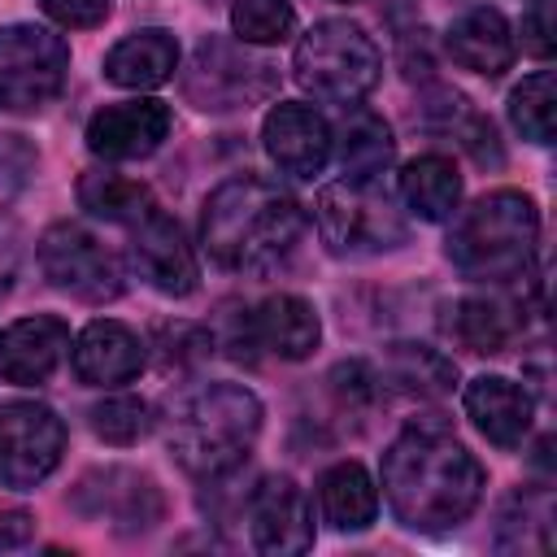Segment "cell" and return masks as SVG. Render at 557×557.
Segmentation results:
<instances>
[{
	"instance_id": "obj_28",
	"label": "cell",
	"mask_w": 557,
	"mask_h": 557,
	"mask_svg": "<svg viewBox=\"0 0 557 557\" xmlns=\"http://www.w3.org/2000/svg\"><path fill=\"white\" fill-rule=\"evenodd\" d=\"M78 205L91 213V218H104V222H122L131 226L148 205V187L126 178V174H113V170H87L78 178Z\"/></svg>"
},
{
	"instance_id": "obj_37",
	"label": "cell",
	"mask_w": 557,
	"mask_h": 557,
	"mask_svg": "<svg viewBox=\"0 0 557 557\" xmlns=\"http://www.w3.org/2000/svg\"><path fill=\"white\" fill-rule=\"evenodd\" d=\"M335 4H352V0H335Z\"/></svg>"
},
{
	"instance_id": "obj_14",
	"label": "cell",
	"mask_w": 557,
	"mask_h": 557,
	"mask_svg": "<svg viewBox=\"0 0 557 557\" xmlns=\"http://www.w3.org/2000/svg\"><path fill=\"white\" fill-rule=\"evenodd\" d=\"M174 126V113L165 100H117L91 113L87 122V148L104 161H139L165 144Z\"/></svg>"
},
{
	"instance_id": "obj_32",
	"label": "cell",
	"mask_w": 557,
	"mask_h": 557,
	"mask_svg": "<svg viewBox=\"0 0 557 557\" xmlns=\"http://www.w3.org/2000/svg\"><path fill=\"white\" fill-rule=\"evenodd\" d=\"M39 165V152L30 148L26 135L0 131V187H22Z\"/></svg>"
},
{
	"instance_id": "obj_24",
	"label": "cell",
	"mask_w": 557,
	"mask_h": 557,
	"mask_svg": "<svg viewBox=\"0 0 557 557\" xmlns=\"http://www.w3.org/2000/svg\"><path fill=\"white\" fill-rule=\"evenodd\" d=\"M318 509L335 531H366L379 518V487L361 461H335L318 479Z\"/></svg>"
},
{
	"instance_id": "obj_5",
	"label": "cell",
	"mask_w": 557,
	"mask_h": 557,
	"mask_svg": "<svg viewBox=\"0 0 557 557\" xmlns=\"http://www.w3.org/2000/svg\"><path fill=\"white\" fill-rule=\"evenodd\" d=\"M313 222L335 257H379L409 239L400 196L383 183V174L326 183L313 200Z\"/></svg>"
},
{
	"instance_id": "obj_23",
	"label": "cell",
	"mask_w": 557,
	"mask_h": 557,
	"mask_svg": "<svg viewBox=\"0 0 557 557\" xmlns=\"http://www.w3.org/2000/svg\"><path fill=\"white\" fill-rule=\"evenodd\" d=\"M396 196L409 213H418L422 222H444L457 213L461 205V174L453 165V157L444 152H422L400 170Z\"/></svg>"
},
{
	"instance_id": "obj_36",
	"label": "cell",
	"mask_w": 557,
	"mask_h": 557,
	"mask_svg": "<svg viewBox=\"0 0 557 557\" xmlns=\"http://www.w3.org/2000/svg\"><path fill=\"white\" fill-rule=\"evenodd\" d=\"M30 535H35V518L30 513H22V509H4L0 513V553H13L22 544H30Z\"/></svg>"
},
{
	"instance_id": "obj_18",
	"label": "cell",
	"mask_w": 557,
	"mask_h": 557,
	"mask_svg": "<svg viewBox=\"0 0 557 557\" xmlns=\"http://www.w3.org/2000/svg\"><path fill=\"white\" fill-rule=\"evenodd\" d=\"M248 318V339L252 348L278 357V361H305L318 339H322V318L318 309L305 300V296H292V292H278V296H265L257 309L244 313Z\"/></svg>"
},
{
	"instance_id": "obj_27",
	"label": "cell",
	"mask_w": 557,
	"mask_h": 557,
	"mask_svg": "<svg viewBox=\"0 0 557 557\" xmlns=\"http://www.w3.org/2000/svg\"><path fill=\"white\" fill-rule=\"evenodd\" d=\"M500 553H548L553 548V492L548 487H518L496 522Z\"/></svg>"
},
{
	"instance_id": "obj_17",
	"label": "cell",
	"mask_w": 557,
	"mask_h": 557,
	"mask_svg": "<svg viewBox=\"0 0 557 557\" xmlns=\"http://www.w3.org/2000/svg\"><path fill=\"white\" fill-rule=\"evenodd\" d=\"M70 352V326L57 313H30L0 326V379L13 387L48 383Z\"/></svg>"
},
{
	"instance_id": "obj_33",
	"label": "cell",
	"mask_w": 557,
	"mask_h": 557,
	"mask_svg": "<svg viewBox=\"0 0 557 557\" xmlns=\"http://www.w3.org/2000/svg\"><path fill=\"white\" fill-rule=\"evenodd\" d=\"M39 9L65 30H91L109 17L113 0H39Z\"/></svg>"
},
{
	"instance_id": "obj_8",
	"label": "cell",
	"mask_w": 557,
	"mask_h": 557,
	"mask_svg": "<svg viewBox=\"0 0 557 557\" xmlns=\"http://www.w3.org/2000/svg\"><path fill=\"white\" fill-rule=\"evenodd\" d=\"M39 270L57 292L87 305H109L126 292L122 257L83 222H57L39 235Z\"/></svg>"
},
{
	"instance_id": "obj_4",
	"label": "cell",
	"mask_w": 557,
	"mask_h": 557,
	"mask_svg": "<svg viewBox=\"0 0 557 557\" xmlns=\"http://www.w3.org/2000/svg\"><path fill=\"white\" fill-rule=\"evenodd\" d=\"M535 248H540V209L527 191L513 187L487 191L470 209H461L444 244L457 274L474 283L527 278Z\"/></svg>"
},
{
	"instance_id": "obj_3",
	"label": "cell",
	"mask_w": 557,
	"mask_h": 557,
	"mask_svg": "<svg viewBox=\"0 0 557 557\" xmlns=\"http://www.w3.org/2000/svg\"><path fill=\"white\" fill-rule=\"evenodd\" d=\"M261 400L244 383H200L165 413L170 457L200 483L231 479L261 435Z\"/></svg>"
},
{
	"instance_id": "obj_26",
	"label": "cell",
	"mask_w": 557,
	"mask_h": 557,
	"mask_svg": "<svg viewBox=\"0 0 557 557\" xmlns=\"http://www.w3.org/2000/svg\"><path fill=\"white\" fill-rule=\"evenodd\" d=\"M527 313L522 305L505 300V296H466L453 313V335L470 348V352H505L513 344V335L522 331Z\"/></svg>"
},
{
	"instance_id": "obj_1",
	"label": "cell",
	"mask_w": 557,
	"mask_h": 557,
	"mask_svg": "<svg viewBox=\"0 0 557 557\" xmlns=\"http://www.w3.org/2000/svg\"><path fill=\"white\" fill-rule=\"evenodd\" d=\"M479 457L444 422H409L383 453V496L400 527L440 535L461 527L483 496Z\"/></svg>"
},
{
	"instance_id": "obj_12",
	"label": "cell",
	"mask_w": 557,
	"mask_h": 557,
	"mask_svg": "<svg viewBox=\"0 0 557 557\" xmlns=\"http://www.w3.org/2000/svg\"><path fill=\"white\" fill-rule=\"evenodd\" d=\"M244 522L252 544L270 557H296L313 548V509L292 474H265L257 487H248Z\"/></svg>"
},
{
	"instance_id": "obj_9",
	"label": "cell",
	"mask_w": 557,
	"mask_h": 557,
	"mask_svg": "<svg viewBox=\"0 0 557 557\" xmlns=\"http://www.w3.org/2000/svg\"><path fill=\"white\" fill-rule=\"evenodd\" d=\"M274 70L257 61L244 44L209 35L196 44L187 70H183V96L205 109V113H226V109H248L274 91Z\"/></svg>"
},
{
	"instance_id": "obj_31",
	"label": "cell",
	"mask_w": 557,
	"mask_h": 557,
	"mask_svg": "<svg viewBox=\"0 0 557 557\" xmlns=\"http://www.w3.org/2000/svg\"><path fill=\"white\" fill-rule=\"evenodd\" d=\"M87 418L104 444H135L152 431V409L139 396H104L100 405H91Z\"/></svg>"
},
{
	"instance_id": "obj_10",
	"label": "cell",
	"mask_w": 557,
	"mask_h": 557,
	"mask_svg": "<svg viewBox=\"0 0 557 557\" xmlns=\"http://www.w3.org/2000/svg\"><path fill=\"white\" fill-rule=\"evenodd\" d=\"M70 509L87 522H109L117 535H139L161 522L165 496L152 474L131 466H96L70 487Z\"/></svg>"
},
{
	"instance_id": "obj_20",
	"label": "cell",
	"mask_w": 557,
	"mask_h": 557,
	"mask_svg": "<svg viewBox=\"0 0 557 557\" xmlns=\"http://www.w3.org/2000/svg\"><path fill=\"white\" fill-rule=\"evenodd\" d=\"M444 48H448V57L461 70L483 74V78H500L513 65V52H518L513 26L505 22L500 9H470V13H461L448 26Z\"/></svg>"
},
{
	"instance_id": "obj_25",
	"label": "cell",
	"mask_w": 557,
	"mask_h": 557,
	"mask_svg": "<svg viewBox=\"0 0 557 557\" xmlns=\"http://www.w3.org/2000/svg\"><path fill=\"white\" fill-rule=\"evenodd\" d=\"M331 148H339L344 178H379V174H387V165L396 157V139H392L387 122L357 104H348L344 122L331 131Z\"/></svg>"
},
{
	"instance_id": "obj_21",
	"label": "cell",
	"mask_w": 557,
	"mask_h": 557,
	"mask_svg": "<svg viewBox=\"0 0 557 557\" xmlns=\"http://www.w3.org/2000/svg\"><path fill=\"white\" fill-rule=\"evenodd\" d=\"M178 70V39L161 26H144L131 30L126 39H117L104 52V78L117 87H135V91H152L161 83H170Z\"/></svg>"
},
{
	"instance_id": "obj_29",
	"label": "cell",
	"mask_w": 557,
	"mask_h": 557,
	"mask_svg": "<svg viewBox=\"0 0 557 557\" xmlns=\"http://www.w3.org/2000/svg\"><path fill=\"white\" fill-rule=\"evenodd\" d=\"M509 122L522 139L531 144H553V122H557V87L553 70H535L509 91Z\"/></svg>"
},
{
	"instance_id": "obj_19",
	"label": "cell",
	"mask_w": 557,
	"mask_h": 557,
	"mask_svg": "<svg viewBox=\"0 0 557 557\" xmlns=\"http://www.w3.org/2000/svg\"><path fill=\"white\" fill-rule=\"evenodd\" d=\"M466 418L479 426V435L496 448H518L531 431V413H535V400L522 383L505 379V374H479L466 383Z\"/></svg>"
},
{
	"instance_id": "obj_13",
	"label": "cell",
	"mask_w": 557,
	"mask_h": 557,
	"mask_svg": "<svg viewBox=\"0 0 557 557\" xmlns=\"http://www.w3.org/2000/svg\"><path fill=\"white\" fill-rule=\"evenodd\" d=\"M126 231H131V261L152 292H161V296H191L196 292V283H200L196 252H191L183 226L157 200Z\"/></svg>"
},
{
	"instance_id": "obj_7",
	"label": "cell",
	"mask_w": 557,
	"mask_h": 557,
	"mask_svg": "<svg viewBox=\"0 0 557 557\" xmlns=\"http://www.w3.org/2000/svg\"><path fill=\"white\" fill-rule=\"evenodd\" d=\"M70 74V48L35 22L0 26V113H35L52 104Z\"/></svg>"
},
{
	"instance_id": "obj_6",
	"label": "cell",
	"mask_w": 557,
	"mask_h": 557,
	"mask_svg": "<svg viewBox=\"0 0 557 557\" xmlns=\"http://www.w3.org/2000/svg\"><path fill=\"white\" fill-rule=\"evenodd\" d=\"M296 83L326 104H357L383 74L379 44L366 35V26L348 17H326L313 22L292 57Z\"/></svg>"
},
{
	"instance_id": "obj_2",
	"label": "cell",
	"mask_w": 557,
	"mask_h": 557,
	"mask_svg": "<svg viewBox=\"0 0 557 557\" xmlns=\"http://www.w3.org/2000/svg\"><path fill=\"white\" fill-rule=\"evenodd\" d=\"M305 213L292 191L270 178L239 174L209 191L200 213V244L222 270H274L300 239Z\"/></svg>"
},
{
	"instance_id": "obj_16",
	"label": "cell",
	"mask_w": 557,
	"mask_h": 557,
	"mask_svg": "<svg viewBox=\"0 0 557 557\" xmlns=\"http://www.w3.org/2000/svg\"><path fill=\"white\" fill-rule=\"evenodd\" d=\"M144 361V339L117 318H96L70 339V366L87 387H122L139 379Z\"/></svg>"
},
{
	"instance_id": "obj_15",
	"label": "cell",
	"mask_w": 557,
	"mask_h": 557,
	"mask_svg": "<svg viewBox=\"0 0 557 557\" xmlns=\"http://www.w3.org/2000/svg\"><path fill=\"white\" fill-rule=\"evenodd\" d=\"M261 139H265V152L270 161L292 174V178H313L326 170L331 161V122L313 109V104H296V100H278L270 113H265V126H261Z\"/></svg>"
},
{
	"instance_id": "obj_35",
	"label": "cell",
	"mask_w": 557,
	"mask_h": 557,
	"mask_svg": "<svg viewBox=\"0 0 557 557\" xmlns=\"http://www.w3.org/2000/svg\"><path fill=\"white\" fill-rule=\"evenodd\" d=\"M17 265H22V231H17L13 218L0 213V300L13 292Z\"/></svg>"
},
{
	"instance_id": "obj_22",
	"label": "cell",
	"mask_w": 557,
	"mask_h": 557,
	"mask_svg": "<svg viewBox=\"0 0 557 557\" xmlns=\"http://www.w3.org/2000/svg\"><path fill=\"white\" fill-rule=\"evenodd\" d=\"M374 374H379L383 396L400 392V396H418V400H435V396L453 392V379H457L453 361L426 344H387Z\"/></svg>"
},
{
	"instance_id": "obj_34",
	"label": "cell",
	"mask_w": 557,
	"mask_h": 557,
	"mask_svg": "<svg viewBox=\"0 0 557 557\" xmlns=\"http://www.w3.org/2000/svg\"><path fill=\"white\" fill-rule=\"evenodd\" d=\"M522 48L531 57H553L557 39H553V0H535L527 13H522Z\"/></svg>"
},
{
	"instance_id": "obj_11",
	"label": "cell",
	"mask_w": 557,
	"mask_h": 557,
	"mask_svg": "<svg viewBox=\"0 0 557 557\" xmlns=\"http://www.w3.org/2000/svg\"><path fill=\"white\" fill-rule=\"evenodd\" d=\"M65 453V422L39 400H13L0 409V483L13 492L39 487Z\"/></svg>"
},
{
	"instance_id": "obj_30",
	"label": "cell",
	"mask_w": 557,
	"mask_h": 557,
	"mask_svg": "<svg viewBox=\"0 0 557 557\" xmlns=\"http://www.w3.org/2000/svg\"><path fill=\"white\" fill-rule=\"evenodd\" d=\"M231 30L239 44H283L296 30V9L287 0H235L231 4Z\"/></svg>"
}]
</instances>
